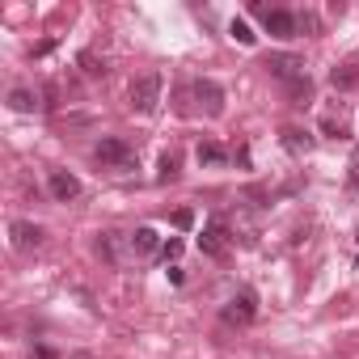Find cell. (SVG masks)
<instances>
[{
  "label": "cell",
  "mask_w": 359,
  "mask_h": 359,
  "mask_svg": "<svg viewBox=\"0 0 359 359\" xmlns=\"http://www.w3.org/2000/svg\"><path fill=\"white\" fill-rule=\"evenodd\" d=\"M161 102V76L156 72H144L140 81H131V110L135 114H152Z\"/></svg>",
  "instance_id": "cell-1"
},
{
  "label": "cell",
  "mask_w": 359,
  "mask_h": 359,
  "mask_svg": "<svg viewBox=\"0 0 359 359\" xmlns=\"http://www.w3.org/2000/svg\"><path fill=\"white\" fill-rule=\"evenodd\" d=\"M102 165H110V169H135V148L127 144V140H118V135H110V140H102L97 144V152H93Z\"/></svg>",
  "instance_id": "cell-2"
},
{
  "label": "cell",
  "mask_w": 359,
  "mask_h": 359,
  "mask_svg": "<svg viewBox=\"0 0 359 359\" xmlns=\"http://www.w3.org/2000/svg\"><path fill=\"white\" fill-rule=\"evenodd\" d=\"M254 13L262 18L266 34H275V39H296V30H300V18H296V13H287V9H266V5H254Z\"/></svg>",
  "instance_id": "cell-3"
},
{
  "label": "cell",
  "mask_w": 359,
  "mask_h": 359,
  "mask_svg": "<svg viewBox=\"0 0 359 359\" xmlns=\"http://www.w3.org/2000/svg\"><path fill=\"white\" fill-rule=\"evenodd\" d=\"M229 250H233L229 229H224L220 220H212V224L203 229V237H199V254H208V258H229Z\"/></svg>",
  "instance_id": "cell-4"
},
{
  "label": "cell",
  "mask_w": 359,
  "mask_h": 359,
  "mask_svg": "<svg viewBox=\"0 0 359 359\" xmlns=\"http://www.w3.org/2000/svg\"><path fill=\"white\" fill-rule=\"evenodd\" d=\"M254 313H258V309H254V292H237V296L224 304V313H220V317H224L229 325H250V321H254Z\"/></svg>",
  "instance_id": "cell-5"
},
{
  "label": "cell",
  "mask_w": 359,
  "mask_h": 359,
  "mask_svg": "<svg viewBox=\"0 0 359 359\" xmlns=\"http://www.w3.org/2000/svg\"><path fill=\"white\" fill-rule=\"evenodd\" d=\"M266 72H271L275 81L292 85V81H300V76H304V64H300L296 55H266Z\"/></svg>",
  "instance_id": "cell-6"
},
{
  "label": "cell",
  "mask_w": 359,
  "mask_h": 359,
  "mask_svg": "<svg viewBox=\"0 0 359 359\" xmlns=\"http://www.w3.org/2000/svg\"><path fill=\"white\" fill-rule=\"evenodd\" d=\"M9 237H13V250H18V254H30V250H39V245H43V229H39V224H30V220H13Z\"/></svg>",
  "instance_id": "cell-7"
},
{
  "label": "cell",
  "mask_w": 359,
  "mask_h": 359,
  "mask_svg": "<svg viewBox=\"0 0 359 359\" xmlns=\"http://www.w3.org/2000/svg\"><path fill=\"white\" fill-rule=\"evenodd\" d=\"M47 187H51V195H55L60 203H68V199H76V195H81V177H76V173H68V169H51Z\"/></svg>",
  "instance_id": "cell-8"
},
{
  "label": "cell",
  "mask_w": 359,
  "mask_h": 359,
  "mask_svg": "<svg viewBox=\"0 0 359 359\" xmlns=\"http://www.w3.org/2000/svg\"><path fill=\"white\" fill-rule=\"evenodd\" d=\"M195 97L203 102V110H208L212 118H216V114H224V93H220V85H216V81H208V76H203V81H195Z\"/></svg>",
  "instance_id": "cell-9"
},
{
  "label": "cell",
  "mask_w": 359,
  "mask_h": 359,
  "mask_svg": "<svg viewBox=\"0 0 359 359\" xmlns=\"http://www.w3.org/2000/svg\"><path fill=\"white\" fill-rule=\"evenodd\" d=\"M9 106H13L18 114H30V110H39V93H30V89H13V93H9Z\"/></svg>",
  "instance_id": "cell-10"
},
{
  "label": "cell",
  "mask_w": 359,
  "mask_h": 359,
  "mask_svg": "<svg viewBox=\"0 0 359 359\" xmlns=\"http://www.w3.org/2000/svg\"><path fill=\"white\" fill-rule=\"evenodd\" d=\"M287 97H292V106H304V102L313 97V81H309V72H304L300 81H292V85H287Z\"/></svg>",
  "instance_id": "cell-11"
},
{
  "label": "cell",
  "mask_w": 359,
  "mask_h": 359,
  "mask_svg": "<svg viewBox=\"0 0 359 359\" xmlns=\"http://www.w3.org/2000/svg\"><path fill=\"white\" fill-rule=\"evenodd\" d=\"M195 156H199V165H224V161H229V152H224L220 144H199Z\"/></svg>",
  "instance_id": "cell-12"
},
{
  "label": "cell",
  "mask_w": 359,
  "mask_h": 359,
  "mask_svg": "<svg viewBox=\"0 0 359 359\" xmlns=\"http://www.w3.org/2000/svg\"><path fill=\"white\" fill-rule=\"evenodd\" d=\"M283 144H287L292 152H309V148H313V135H309V131H296V127H287V131H283Z\"/></svg>",
  "instance_id": "cell-13"
},
{
  "label": "cell",
  "mask_w": 359,
  "mask_h": 359,
  "mask_svg": "<svg viewBox=\"0 0 359 359\" xmlns=\"http://www.w3.org/2000/svg\"><path fill=\"white\" fill-rule=\"evenodd\" d=\"M131 250H135V254H152V250H156V233H152V229H135V233H131Z\"/></svg>",
  "instance_id": "cell-14"
},
{
  "label": "cell",
  "mask_w": 359,
  "mask_h": 359,
  "mask_svg": "<svg viewBox=\"0 0 359 359\" xmlns=\"http://www.w3.org/2000/svg\"><path fill=\"white\" fill-rule=\"evenodd\" d=\"M334 89H351V85H359V68L355 64H342V68H334Z\"/></svg>",
  "instance_id": "cell-15"
},
{
  "label": "cell",
  "mask_w": 359,
  "mask_h": 359,
  "mask_svg": "<svg viewBox=\"0 0 359 359\" xmlns=\"http://www.w3.org/2000/svg\"><path fill=\"white\" fill-rule=\"evenodd\" d=\"M229 34H233V39H237L241 47H254V39H258V34H254V30H250L245 22H233V26H229Z\"/></svg>",
  "instance_id": "cell-16"
},
{
  "label": "cell",
  "mask_w": 359,
  "mask_h": 359,
  "mask_svg": "<svg viewBox=\"0 0 359 359\" xmlns=\"http://www.w3.org/2000/svg\"><path fill=\"white\" fill-rule=\"evenodd\" d=\"M161 258H165V262H177V258H182V241H177V237H169V241L161 245Z\"/></svg>",
  "instance_id": "cell-17"
},
{
  "label": "cell",
  "mask_w": 359,
  "mask_h": 359,
  "mask_svg": "<svg viewBox=\"0 0 359 359\" xmlns=\"http://www.w3.org/2000/svg\"><path fill=\"white\" fill-rule=\"evenodd\" d=\"M156 177H161V182H173V177H177V161L173 156H161V173Z\"/></svg>",
  "instance_id": "cell-18"
},
{
  "label": "cell",
  "mask_w": 359,
  "mask_h": 359,
  "mask_svg": "<svg viewBox=\"0 0 359 359\" xmlns=\"http://www.w3.org/2000/svg\"><path fill=\"white\" fill-rule=\"evenodd\" d=\"M191 224H195V212L191 208H177L173 212V229H191Z\"/></svg>",
  "instance_id": "cell-19"
},
{
  "label": "cell",
  "mask_w": 359,
  "mask_h": 359,
  "mask_svg": "<svg viewBox=\"0 0 359 359\" xmlns=\"http://www.w3.org/2000/svg\"><path fill=\"white\" fill-rule=\"evenodd\" d=\"M97 254H102V258H114V233H102V241H97Z\"/></svg>",
  "instance_id": "cell-20"
},
{
  "label": "cell",
  "mask_w": 359,
  "mask_h": 359,
  "mask_svg": "<svg viewBox=\"0 0 359 359\" xmlns=\"http://www.w3.org/2000/svg\"><path fill=\"white\" fill-rule=\"evenodd\" d=\"M81 64H85V72H89V76H102V72H106V68H102L93 55H81Z\"/></svg>",
  "instance_id": "cell-21"
},
{
  "label": "cell",
  "mask_w": 359,
  "mask_h": 359,
  "mask_svg": "<svg viewBox=\"0 0 359 359\" xmlns=\"http://www.w3.org/2000/svg\"><path fill=\"white\" fill-rule=\"evenodd\" d=\"M351 187H355V191H359V152H355V156H351Z\"/></svg>",
  "instance_id": "cell-22"
},
{
  "label": "cell",
  "mask_w": 359,
  "mask_h": 359,
  "mask_svg": "<svg viewBox=\"0 0 359 359\" xmlns=\"http://www.w3.org/2000/svg\"><path fill=\"white\" fill-rule=\"evenodd\" d=\"M355 266H359V262H355Z\"/></svg>",
  "instance_id": "cell-23"
}]
</instances>
